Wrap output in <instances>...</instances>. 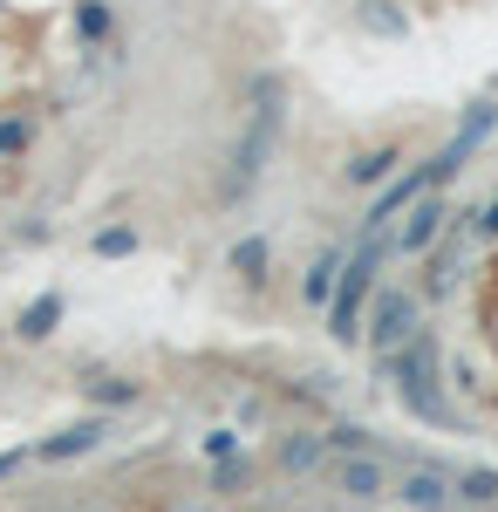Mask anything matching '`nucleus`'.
<instances>
[{
  "mask_svg": "<svg viewBox=\"0 0 498 512\" xmlns=\"http://www.w3.org/2000/svg\"><path fill=\"white\" fill-rule=\"evenodd\" d=\"M376 267H383V239H362L342 260V280H335V294H328V335H335V342H362V308H369V294H376Z\"/></svg>",
  "mask_w": 498,
  "mask_h": 512,
  "instance_id": "obj_3",
  "label": "nucleus"
},
{
  "mask_svg": "<svg viewBox=\"0 0 498 512\" xmlns=\"http://www.w3.org/2000/svg\"><path fill=\"white\" fill-rule=\"evenodd\" d=\"M89 246H96L103 260H110V253H116V260H123V253H137V233H130V226H116V233H96V239H89Z\"/></svg>",
  "mask_w": 498,
  "mask_h": 512,
  "instance_id": "obj_20",
  "label": "nucleus"
},
{
  "mask_svg": "<svg viewBox=\"0 0 498 512\" xmlns=\"http://www.w3.org/2000/svg\"><path fill=\"white\" fill-rule=\"evenodd\" d=\"M328 485H335L342 499H355V506L389 499V472H383L376 451H348V458H335V465H328Z\"/></svg>",
  "mask_w": 498,
  "mask_h": 512,
  "instance_id": "obj_5",
  "label": "nucleus"
},
{
  "mask_svg": "<svg viewBox=\"0 0 498 512\" xmlns=\"http://www.w3.org/2000/svg\"><path fill=\"white\" fill-rule=\"evenodd\" d=\"M423 192H430V164H417V171H403V178H396V185H389V192L376 198L369 212H362V239H376V233L389 226V219H403V212H410V205H417Z\"/></svg>",
  "mask_w": 498,
  "mask_h": 512,
  "instance_id": "obj_9",
  "label": "nucleus"
},
{
  "mask_svg": "<svg viewBox=\"0 0 498 512\" xmlns=\"http://www.w3.org/2000/svg\"><path fill=\"white\" fill-rule=\"evenodd\" d=\"M21 458H28V451H0V478L14 472V465H21Z\"/></svg>",
  "mask_w": 498,
  "mask_h": 512,
  "instance_id": "obj_24",
  "label": "nucleus"
},
{
  "mask_svg": "<svg viewBox=\"0 0 498 512\" xmlns=\"http://www.w3.org/2000/svg\"><path fill=\"white\" fill-rule=\"evenodd\" d=\"M492 130H498V103H478V110L464 117L458 137H451V144H444V151L430 158V192H437V185H451V178L464 171V158H471V151H478V144H485Z\"/></svg>",
  "mask_w": 498,
  "mask_h": 512,
  "instance_id": "obj_6",
  "label": "nucleus"
},
{
  "mask_svg": "<svg viewBox=\"0 0 498 512\" xmlns=\"http://www.w3.org/2000/svg\"><path fill=\"white\" fill-rule=\"evenodd\" d=\"M355 14H362V28H369V35H410V21H403L389 0H362Z\"/></svg>",
  "mask_w": 498,
  "mask_h": 512,
  "instance_id": "obj_16",
  "label": "nucleus"
},
{
  "mask_svg": "<svg viewBox=\"0 0 498 512\" xmlns=\"http://www.w3.org/2000/svg\"><path fill=\"white\" fill-rule=\"evenodd\" d=\"M232 274L246 280V287H260V280H267V239H260V233L232 246Z\"/></svg>",
  "mask_w": 498,
  "mask_h": 512,
  "instance_id": "obj_15",
  "label": "nucleus"
},
{
  "mask_svg": "<svg viewBox=\"0 0 498 512\" xmlns=\"http://www.w3.org/2000/svg\"><path fill=\"white\" fill-rule=\"evenodd\" d=\"M451 485H458V499H471V506H492L498 499V472H458Z\"/></svg>",
  "mask_w": 498,
  "mask_h": 512,
  "instance_id": "obj_18",
  "label": "nucleus"
},
{
  "mask_svg": "<svg viewBox=\"0 0 498 512\" xmlns=\"http://www.w3.org/2000/svg\"><path fill=\"white\" fill-rule=\"evenodd\" d=\"M89 403L96 410H123V403H137V383L130 376H103V383H89Z\"/></svg>",
  "mask_w": 498,
  "mask_h": 512,
  "instance_id": "obj_17",
  "label": "nucleus"
},
{
  "mask_svg": "<svg viewBox=\"0 0 498 512\" xmlns=\"http://www.w3.org/2000/svg\"><path fill=\"white\" fill-rule=\"evenodd\" d=\"M232 451H239V437H232V431H212V437H205V458H212V465H219V458H232Z\"/></svg>",
  "mask_w": 498,
  "mask_h": 512,
  "instance_id": "obj_22",
  "label": "nucleus"
},
{
  "mask_svg": "<svg viewBox=\"0 0 498 512\" xmlns=\"http://www.w3.org/2000/svg\"><path fill=\"white\" fill-rule=\"evenodd\" d=\"M342 246H328V253H314V267H307V280H301V301L307 308H328V294H335V280H342Z\"/></svg>",
  "mask_w": 498,
  "mask_h": 512,
  "instance_id": "obj_12",
  "label": "nucleus"
},
{
  "mask_svg": "<svg viewBox=\"0 0 498 512\" xmlns=\"http://www.w3.org/2000/svg\"><path fill=\"white\" fill-rule=\"evenodd\" d=\"M437 369H444V349H437V335H423V328L403 342V349L376 355V376L396 383V396H403V410H410V417H423V424H458V410L444 403Z\"/></svg>",
  "mask_w": 498,
  "mask_h": 512,
  "instance_id": "obj_1",
  "label": "nucleus"
},
{
  "mask_svg": "<svg viewBox=\"0 0 498 512\" xmlns=\"http://www.w3.org/2000/svg\"><path fill=\"white\" fill-rule=\"evenodd\" d=\"M55 321H62V294H35V301L21 308V321H14V335H21V342H48Z\"/></svg>",
  "mask_w": 498,
  "mask_h": 512,
  "instance_id": "obj_13",
  "label": "nucleus"
},
{
  "mask_svg": "<svg viewBox=\"0 0 498 512\" xmlns=\"http://www.w3.org/2000/svg\"><path fill=\"white\" fill-rule=\"evenodd\" d=\"M471 233L485 239V246H492V239H498V198H492V205H485V212H478V226H471Z\"/></svg>",
  "mask_w": 498,
  "mask_h": 512,
  "instance_id": "obj_23",
  "label": "nucleus"
},
{
  "mask_svg": "<svg viewBox=\"0 0 498 512\" xmlns=\"http://www.w3.org/2000/svg\"><path fill=\"white\" fill-rule=\"evenodd\" d=\"M273 130H280V82H253V123L239 130V144H232V158H226V178H219V198L226 205H239V198L260 185Z\"/></svg>",
  "mask_w": 498,
  "mask_h": 512,
  "instance_id": "obj_2",
  "label": "nucleus"
},
{
  "mask_svg": "<svg viewBox=\"0 0 498 512\" xmlns=\"http://www.w3.org/2000/svg\"><path fill=\"white\" fill-rule=\"evenodd\" d=\"M417 328H423V294H410V287H376V294H369V321H362V335H369V349H376V355L403 349Z\"/></svg>",
  "mask_w": 498,
  "mask_h": 512,
  "instance_id": "obj_4",
  "label": "nucleus"
},
{
  "mask_svg": "<svg viewBox=\"0 0 498 512\" xmlns=\"http://www.w3.org/2000/svg\"><path fill=\"white\" fill-rule=\"evenodd\" d=\"M273 465H280V472H314V465H328V437L321 431H287L280 437V444H273Z\"/></svg>",
  "mask_w": 498,
  "mask_h": 512,
  "instance_id": "obj_11",
  "label": "nucleus"
},
{
  "mask_svg": "<svg viewBox=\"0 0 498 512\" xmlns=\"http://www.w3.org/2000/svg\"><path fill=\"white\" fill-rule=\"evenodd\" d=\"M389 499H403L410 512H444L458 499V485H451V472H437V465H410V472L389 485Z\"/></svg>",
  "mask_w": 498,
  "mask_h": 512,
  "instance_id": "obj_8",
  "label": "nucleus"
},
{
  "mask_svg": "<svg viewBox=\"0 0 498 512\" xmlns=\"http://www.w3.org/2000/svg\"><path fill=\"white\" fill-rule=\"evenodd\" d=\"M28 137H35L28 123H21V117H7V123H0V158H21V151H28Z\"/></svg>",
  "mask_w": 498,
  "mask_h": 512,
  "instance_id": "obj_21",
  "label": "nucleus"
},
{
  "mask_svg": "<svg viewBox=\"0 0 498 512\" xmlns=\"http://www.w3.org/2000/svg\"><path fill=\"white\" fill-rule=\"evenodd\" d=\"M103 437H110V417H82V424H62L55 437H41L35 458H41V465H69V458H89Z\"/></svg>",
  "mask_w": 498,
  "mask_h": 512,
  "instance_id": "obj_10",
  "label": "nucleus"
},
{
  "mask_svg": "<svg viewBox=\"0 0 498 512\" xmlns=\"http://www.w3.org/2000/svg\"><path fill=\"white\" fill-rule=\"evenodd\" d=\"M444 226H451V205L437 192H423L410 212H403V226H396V253H430L437 239H444Z\"/></svg>",
  "mask_w": 498,
  "mask_h": 512,
  "instance_id": "obj_7",
  "label": "nucleus"
},
{
  "mask_svg": "<svg viewBox=\"0 0 498 512\" xmlns=\"http://www.w3.org/2000/svg\"><path fill=\"white\" fill-rule=\"evenodd\" d=\"M396 164H403V151H396V144H376V151H355L342 178H348V185H383Z\"/></svg>",
  "mask_w": 498,
  "mask_h": 512,
  "instance_id": "obj_14",
  "label": "nucleus"
},
{
  "mask_svg": "<svg viewBox=\"0 0 498 512\" xmlns=\"http://www.w3.org/2000/svg\"><path fill=\"white\" fill-rule=\"evenodd\" d=\"M76 35L82 41H103V35H110V7H103V0H82V7H76Z\"/></svg>",
  "mask_w": 498,
  "mask_h": 512,
  "instance_id": "obj_19",
  "label": "nucleus"
}]
</instances>
